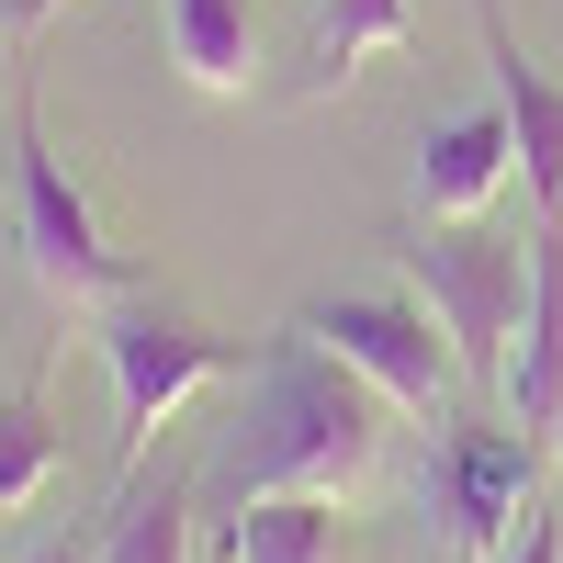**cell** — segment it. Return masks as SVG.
Instances as JSON below:
<instances>
[{
  "label": "cell",
  "instance_id": "6da1fadb",
  "mask_svg": "<svg viewBox=\"0 0 563 563\" xmlns=\"http://www.w3.org/2000/svg\"><path fill=\"white\" fill-rule=\"evenodd\" d=\"M372 462H384V395L361 384L339 350H316L305 327L271 361L260 395V451H249V496H361Z\"/></svg>",
  "mask_w": 563,
  "mask_h": 563
},
{
  "label": "cell",
  "instance_id": "7a4b0ae2",
  "mask_svg": "<svg viewBox=\"0 0 563 563\" xmlns=\"http://www.w3.org/2000/svg\"><path fill=\"white\" fill-rule=\"evenodd\" d=\"M395 260L417 282V305L440 316L462 384H507V350H519V316H530V249L496 238V225H417V249Z\"/></svg>",
  "mask_w": 563,
  "mask_h": 563
},
{
  "label": "cell",
  "instance_id": "3957f363",
  "mask_svg": "<svg viewBox=\"0 0 563 563\" xmlns=\"http://www.w3.org/2000/svg\"><path fill=\"white\" fill-rule=\"evenodd\" d=\"M102 372H113V474L135 485V462H147V440L169 429L180 406H192L214 372H238V350L214 339V327L192 316H158V305H113L102 316Z\"/></svg>",
  "mask_w": 563,
  "mask_h": 563
},
{
  "label": "cell",
  "instance_id": "277c9868",
  "mask_svg": "<svg viewBox=\"0 0 563 563\" xmlns=\"http://www.w3.org/2000/svg\"><path fill=\"white\" fill-rule=\"evenodd\" d=\"M12 203H23V260L57 305H124L135 294V260L102 238V214H90V192L68 180V158L45 147L34 124V90H23V124H12Z\"/></svg>",
  "mask_w": 563,
  "mask_h": 563
},
{
  "label": "cell",
  "instance_id": "5b68a950",
  "mask_svg": "<svg viewBox=\"0 0 563 563\" xmlns=\"http://www.w3.org/2000/svg\"><path fill=\"white\" fill-rule=\"evenodd\" d=\"M316 350H339L350 372L384 406H406V417H440L451 406V384H462V361H451V339H440V316L417 305V294H327V305H305L294 316Z\"/></svg>",
  "mask_w": 563,
  "mask_h": 563
},
{
  "label": "cell",
  "instance_id": "8992f818",
  "mask_svg": "<svg viewBox=\"0 0 563 563\" xmlns=\"http://www.w3.org/2000/svg\"><path fill=\"white\" fill-rule=\"evenodd\" d=\"M541 440H519V417L507 429H451V451L429 462V519L462 563H496L530 519V485H541Z\"/></svg>",
  "mask_w": 563,
  "mask_h": 563
},
{
  "label": "cell",
  "instance_id": "52a82bcc",
  "mask_svg": "<svg viewBox=\"0 0 563 563\" xmlns=\"http://www.w3.org/2000/svg\"><path fill=\"white\" fill-rule=\"evenodd\" d=\"M507 180H519V135H507V102L451 113L429 147H417V225H485Z\"/></svg>",
  "mask_w": 563,
  "mask_h": 563
},
{
  "label": "cell",
  "instance_id": "ba28073f",
  "mask_svg": "<svg viewBox=\"0 0 563 563\" xmlns=\"http://www.w3.org/2000/svg\"><path fill=\"white\" fill-rule=\"evenodd\" d=\"M507 417L519 440L563 451V225H530V316H519V350H507Z\"/></svg>",
  "mask_w": 563,
  "mask_h": 563
},
{
  "label": "cell",
  "instance_id": "9c48e42d",
  "mask_svg": "<svg viewBox=\"0 0 563 563\" xmlns=\"http://www.w3.org/2000/svg\"><path fill=\"white\" fill-rule=\"evenodd\" d=\"M485 57H496V102H507V135H519V180H530V214L563 225V79L519 57V34H507V12L485 0Z\"/></svg>",
  "mask_w": 563,
  "mask_h": 563
},
{
  "label": "cell",
  "instance_id": "30bf717a",
  "mask_svg": "<svg viewBox=\"0 0 563 563\" xmlns=\"http://www.w3.org/2000/svg\"><path fill=\"white\" fill-rule=\"evenodd\" d=\"M158 34H169V68L203 102H249V79H260V12L249 0H158Z\"/></svg>",
  "mask_w": 563,
  "mask_h": 563
},
{
  "label": "cell",
  "instance_id": "8fae6325",
  "mask_svg": "<svg viewBox=\"0 0 563 563\" xmlns=\"http://www.w3.org/2000/svg\"><path fill=\"white\" fill-rule=\"evenodd\" d=\"M90 563H192V474L113 485V519L90 541Z\"/></svg>",
  "mask_w": 563,
  "mask_h": 563
},
{
  "label": "cell",
  "instance_id": "7c38bea8",
  "mask_svg": "<svg viewBox=\"0 0 563 563\" xmlns=\"http://www.w3.org/2000/svg\"><path fill=\"white\" fill-rule=\"evenodd\" d=\"M225 563H339V507L327 496H238Z\"/></svg>",
  "mask_w": 563,
  "mask_h": 563
},
{
  "label": "cell",
  "instance_id": "4fadbf2b",
  "mask_svg": "<svg viewBox=\"0 0 563 563\" xmlns=\"http://www.w3.org/2000/svg\"><path fill=\"white\" fill-rule=\"evenodd\" d=\"M417 0H316V90H350L361 57H406Z\"/></svg>",
  "mask_w": 563,
  "mask_h": 563
},
{
  "label": "cell",
  "instance_id": "5bb4252c",
  "mask_svg": "<svg viewBox=\"0 0 563 563\" xmlns=\"http://www.w3.org/2000/svg\"><path fill=\"white\" fill-rule=\"evenodd\" d=\"M45 485H57V429H45L34 395H0V519L34 507Z\"/></svg>",
  "mask_w": 563,
  "mask_h": 563
},
{
  "label": "cell",
  "instance_id": "9a60e30c",
  "mask_svg": "<svg viewBox=\"0 0 563 563\" xmlns=\"http://www.w3.org/2000/svg\"><path fill=\"white\" fill-rule=\"evenodd\" d=\"M496 563H563V541H552V519H541V507H530V519H519V541H507Z\"/></svg>",
  "mask_w": 563,
  "mask_h": 563
},
{
  "label": "cell",
  "instance_id": "2e32d148",
  "mask_svg": "<svg viewBox=\"0 0 563 563\" xmlns=\"http://www.w3.org/2000/svg\"><path fill=\"white\" fill-rule=\"evenodd\" d=\"M57 12H68V0H12V23H23V34H45Z\"/></svg>",
  "mask_w": 563,
  "mask_h": 563
},
{
  "label": "cell",
  "instance_id": "e0dca14e",
  "mask_svg": "<svg viewBox=\"0 0 563 563\" xmlns=\"http://www.w3.org/2000/svg\"><path fill=\"white\" fill-rule=\"evenodd\" d=\"M23 563H90V552H79V541H45V552H23Z\"/></svg>",
  "mask_w": 563,
  "mask_h": 563
}]
</instances>
